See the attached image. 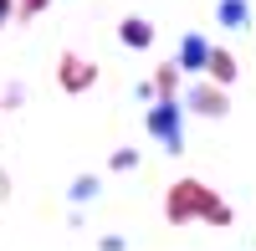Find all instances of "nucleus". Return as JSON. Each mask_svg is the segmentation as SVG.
Wrapping results in <instances>:
<instances>
[{"label":"nucleus","instance_id":"5","mask_svg":"<svg viewBox=\"0 0 256 251\" xmlns=\"http://www.w3.org/2000/svg\"><path fill=\"white\" fill-rule=\"evenodd\" d=\"M118 36H123V46H134V52H138V46H148V41H154V31H148L144 20H123V26H118Z\"/></svg>","mask_w":256,"mask_h":251},{"label":"nucleus","instance_id":"4","mask_svg":"<svg viewBox=\"0 0 256 251\" xmlns=\"http://www.w3.org/2000/svg\"><path fill=\"white\" fill-rule=\"evenodd\" d=\"M216 16H220V26L241 31V26H246V16H251V6H246V0H220V6H216Z\"/></svg>","mask_w":256,"mask_h":251},{"label":"nucleus","instance_id":"2","mask_svg":"<svg viewBox=\"0 0 256 251\" xmlns=\"http://www.w3.org/2000/svg\"><path fill=\"white\" fill-rule=\"evenodd\" d=\"M205 62H210V46H205V36H195V31H190V36L180 41V62H174V67H180V72H200Z\"/></svg>","mask_w":256,"mask_h":251},{"label":"nucleus","instance_id":"9","mask_svg":"<svg viewBox=\"0 0 256 251\" xmlns=\"http://www.w3.org/2000/svg\"><path fill=\"white\" fill-rule=\"evenodd\" d=\"M6 16H10V0H0V20H6Z\"/></svg>","mask_w":256,"mask_h":251},{"label":"nucleus","instance_id":"8","mask_svg":"<svg viewBox=\"0 0 256 251\" xmlns=\"http://www.w3.org/2000/svg\"><path fill=\"white\" fill-rule=\"evenodd\" d=\"M210 62H216V77H220V82H230V77H236V67H230V56H210Z\"/></svg>","mask_w":256,"mask_h":251},{"label":"nucleus","instance_id":"7","mask_svg":"<svg viewBox=\"0 0 256 251\" xmlns=\"http://www.w3.org/2000/svg\"><path fill=\"white\" fill-rule=\"evenodd\" d=\"M134 164H138L134 149H118V154H113V170H134Z\"/></svg>","mask_w":256,"mask_h":251},{"label":"nucleus","instance_id":"6","mask_svg":"<svg viewBox=\"0 0 256 251\" xmlns=\"http://www.w3.org/2000/svg\"><path fill=\"white\" fill-rule=\"evenodd\" d=\"M98 190H102V184H98L92 174H82V180L72 184V190H67V195H72V205H88V200H98Z\"/></svg>","mask_w":256,"mask_h":251},{"label":"nucleus","instance_id":"3","mask_svg":"<svg viewBox=\"0 0 256 251\" xmlns=\"http://www.w3.org/2000/svg\"><path fill=\"white\" fill-rule=\"evenodd\" d=\"M184 108H195V113H205V118H220L226 113V102H220V92H210V88H195L184 98Z\"/></svg>","mask_w":256,"mask_h":251},{"label":"nucleus","instance_id":"1","mask_svg":"<svg viewBox=\"0 0 256 251\" xmlns=\"http://www.w3.org/2000/svg\"><path fill=\"white\" fill-rule=\"evenodd\" d=\"M180 123H184V102H180V98H159L154 108H148L144 128L154 134L169 154H180V149H184V128H180Z\"/></svg>","mask_w":256,"mask_h":251}]
</instances>
